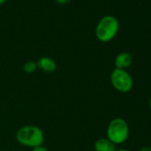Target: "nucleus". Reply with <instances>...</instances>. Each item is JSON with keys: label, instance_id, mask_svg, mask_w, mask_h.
Listing matches in <instances>:
<instances>
[{"label": "nucleus", "instance_id": "1", "mask_svg": "<svg viewBox=\"0 0 151 151\" xmlns=\"http://www.w3.org/2000/svg\"><path fill=\"white\" fill-rule=\"evenodd\" d=\"M120 24L116 17L106 15L102 17L96 25L95 36L100 42L109 43L113 40L119 31Z\"/></svg>", "mask_w": 151, "mask_h": 151}, {"label": "nucleus", "instance_id": "2", "mask_svg": "<svg viewBox=\"0 0 151 151\" xmlns=\"http://www.w3.org/2000/svg\"><path fill=\"white\" fill-rule=\"evenodd\" d=\"M17 141L25 147L34 148L41 146L45 141V134L42 129L36 125H24L16 132Z\"/></svg>", "mask_w": 151, "mask_h": 151}, {"label": "nucleus", "instance_id": "3", "mask_svg": "<svg viewBox=\"0 0 151 151\" xmlns=\"http://www.w3.org/2000/svg\"><path fill=\"white\" fill-rule=\"evenodd\" d=\"M129 125L127 122L116 117L112 119L107 127V138L115 145H120L125 142L129 137Z\"/></svg>", "mask_w": 151, "mask_h": 151}, {"label": "nucleus", "instance_id": "4", "mask_svg": "<svg viewBox=\"0 0 151 151\" xmlns=\"http://www.w3.org/2000/svg\"><path fill=\"white\" fill-rule=\"evenodd\" d=\"M110 83L113 88L121 93H129L133 86L132 76L125 69L115 68L110 74Z\"/></svg>", "mask_w": 151, "mask_h": 151}, {"label": "nucleus", "instance_id": "5", "mask_svg": "<svg viewBox=\"0 0 151 151\" xmlns=\"http://www.w3.org/2000/svg\"><path fill=\"white\" fill-rule=\"evenodd\" d=\"M132 63V56L126 52H119L114 60V64L116 68L119 69H125L129 68Z\"/></svg>", "mask_w": 151, "mask_h": 151}, {"label": "nucleus", "instance_id": "6", "mask_svg": "<svg viewBox=\"0 0 151 151\" xmlns=\"http://www.w3.org/2000/svg\"><path fill=\"white\" fill-rule=\"evenodd\" d=\"M37 68L45 73H53L57 69V64L55 60L50 57H41L37 61Z\"/></svg>", "mask_w": 151, "mask_h": 151}, {"label": "nucleus", "instance_id": "7", "mask_svg": "<svg viewBox=\"0 0 151 151\" xmlns=\"http://www.w3.org/2000/svg\"><path fill=\"white\" fill-rule=\"evenodd\" d=\"M93 147L95 151H115L116 149V145L108 138L98 139L95 141Z\"/></svg>", "mask_w": 151, "mask_h": 151}, {"label": "nucleus", "instance_id": "8", "mask_svg": "<svg viewBox=\"0 0 151 151\" xmlns=\"http://www.w3.org/2000/svg\"><path fill=\"white\" fill-rule=\"evenodd\" d=\"M37 69V64L34 60H29L23 66V70L27 74H32Z\"/></svg>", "mask_w": 151, "mask_h": 151}, {"label": "nucleus", "instance_id": "9", "mask_svg": "<svg viewBox=\"0 0 151 151\" xmlns=\"http://www.w3.org/2000/svg\"><path fill=\"white\" fill-rule=\"evenodd\" d=\"M32 151H49V150L44 145H41V146H38V147L32 148Z\"/></svg>", "mask_w": 151, "mask_h": 151}, {"label": "nucleus", "instance_id": "10", "mask_svg": "<svg viewBox=\"0 0 151 151\" xmlns=\"http://www.w3.org/2000/svg\"><path fill=\"white\" fill-rule=\"evenodd\" d=\"M68 1H69V0H55V2L58 3V4H60V5H65Z\"/></svg>", "mask_w": 151, "mask_h": 151}, {"label": "nucleus", "instance_id": "11", "mask_svg": "<svg viewBox=\"0 0 151 151\" xmlns=\"http://www.w3.org/2000/svg\"><path fill=\"white\" fill-rule=\"evenodd\" d=\"M139 151H151V147H143Z\"/></svg>", "mask_w": 151, "mask_h": 151}, {"label": "nucleus", "instance_id": "12", "mask_svg": "<svg viewBox=\"0 0 151 151\" xmlns=\"http://www.w3.org/2000/svg\"><path fill=\"white\" fill-rule=\"evenodd\" d=\"M6 2V0H0V6H3Z\"/></svg>", "mask_w": 151, "mask_h": 151}, {"label": "nucleus", "instance_id": "13", "mask_svg": "<svg viewBox=\"0 0 151 151\" xmlns=\"http://www.w3.org/2000/svg\"><path fill=\"white\" fill-rule=\"evenodd\" d=\"M115 151H129V150L124 149V148H118V149H116Z\"/></svg>", "mask_w": 151, "mask_h": 151}, {"label": "nucleus", "instance_id": "14", "mask_svg": "<svg viewBox=\"0 0 151 151\" xmlns=\"http://www.w3.org/2000/svg\"><path fill=\"white\" fill-rule=\"evenodd\" d=\"M148 105H149V109H150V110H151V95H150V97H149V101H148Z\"/></svg>", "mask_w": 151, "mask_h": 151}]
</instances>
